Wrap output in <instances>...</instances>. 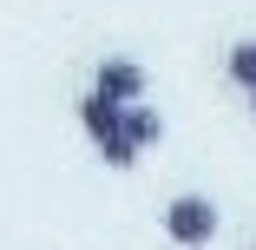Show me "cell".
I'll list each match as a JSON object with an SVG mask.
<instances>
[{"instance_id":"6da1fadb","label":"cell","mask_w":256,"mask_h":250,"mask_svg":"<svg viewBox=\"0 0 256 250\" xmlns=\"http://www.w3.org/2000/svg\"><path fill=\"white\" fill-rule=\"evenodd\" d=\"M79 125H86L92 152L106 158L112 171H132V165H138V138L125 132V106H118V99H106L98 86H92V92L79 99Z\"/></svg>"},{"instance_id":"7a4b0ae2","label":"cell","mask_w":256,"mask_h":250,"mask_svg":"<svg viewBox=\"0 0 256 250\" xmlns=\"http://www.w3.org/2000/svg\"><path fill=\"white\" fill-rule=\"evenodd\" d=\"M158 224H164V237H171L178 250H210L224 217H217V204H210L204 191H178L171 204L158 211Z\"/></svg>"},{"instance_id":"3957f363","label":"cell","mask_w":256,"mask_h":250,"mask_svg":"<svg viewBox=\"0 0 256 250\" xmlns=\"http://www.w3.org/2000/svg\"><path fill=\"white\" fill-rule=\"evenodd\" d=\"M92 86L106 92V99H118V106H138L151 79H144V66H138V60H125V53H106V60H98V73H92Z\"/></svg>"},{"instance_id":"277c9868","label":"cell","mask_w":256,"mask_h":250,"mask_svg":"<svg viewBox=\"0 0 256 250\" xmlns=\"http://www.w3.org/2000/svg\"><path fill=\"white\" fill-rule=\"evenodd\" d=\"M125 132L138 138V152H151V145H164V112L138 99V106H125Z\"/></svg>"},{"instance_id":"5b68a950","label":"cell","mask_w":256,"mask_h":250,"mask_svg":"<svg viewBox=\"0 0 256 250\" xmlns=\"http://www.w3.org/2000/svg\"><path fill=\"white\" fill-rule=\"evenodd\" d=\"M224 73L236 92H256V40H236L230 53H224Z\"/></svg>"},{"instance_id":"8992f818","label":"cell","mask_w":256,"mask_h":250,"mask_svg":"<svg viewBox=\"0 0 256 250\" xmlns=\"http://www.w3.org/2000/svg\"><path fill=\"white\" fill-rule=\"evenodd\" d=\"M243 99H250V119H256V92H243Z\"/></svg>"},{"instance_id":"52a82bcc","label":"cell","mask_w":256,"mask_h":250,"mask_svg":"<svg viewBox=\"0 0 256 250\" xmlns=\"http://www.w3.org/2000/svg\"><path fill=\"white\" fill-rule=\"evenodd\" d=\"M250 250H256V243H250Z\"/></svg>"}]
</instances>
